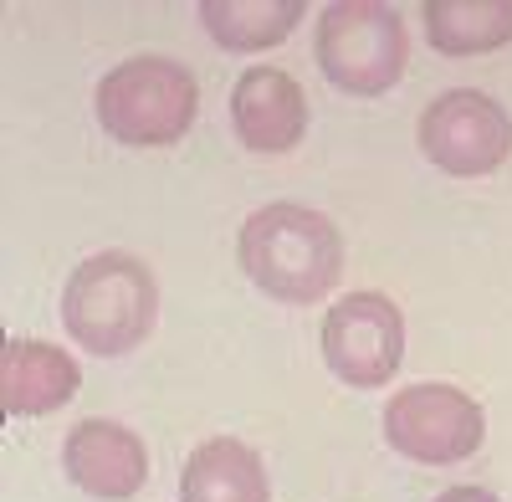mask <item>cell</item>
<instances>
[{"mask_svg":"<svg viewBox=\"0 0 512 502\" xmlns=\"http://www.w3.org/2000/svg\"><path fill=\"white\" fill-rule=\"evenodd\" d=\"M82 390V369L67 349L41 339H6L0 349V400L6 415H52Z\"/></svg>","mask_w":512,"mask_h":502,"instance_id":"10","label":"cell"},{"mask_svg":"<svg viewBox=\"0 0 512 502\" xmlns=\"http://www.w3.org/2000/svg\"><path fill=\"white\" fill-rule=\"evenodd\" d=\"M180 502H272L267 462L236 436H216L185 456Z\"/></svg>","mask_w":512,"mask_h":502,"instance_id":"11","label":"cell"},{"mask_svg":"<svg viewBox=\"0 0 512 502\" xmlns=\"http://www.w3.org/2000/svg\"><path fill=\"white\" fill-rule=\"evenodd\" d=\"M436 502H502V497L487 492V487H451V492H441Z\"/></svg>","mask_w":512,"mask_h":502,"instance_id":"14","label":"cell"},{"mask_svg":"<svg viewBox=\"0 0 512 502\" xmlns=\"http://www.w3.org/2000/svg\"><path fill=\"white\" fill-rule=\"evenodd\" d=\"M313 57L323 77L349 98H384L410 67L405 16L384 0H333L318 11Z\"/></svg>","mask_w":512,"mask_h":502,"instance_id":"4","label":"cell"},{"mask_svg":"<svg viewBox=\"0 0 512 502\" xmlns=\"http://www.w3.org/2000/svg\"><path fill=\"white\" fill-rule=\"evenodd\" d=\"M405 359V313L384 292H349L323 318V364L338 385L379 390L400 374Z\"/></svg>","mask_w":512,"mask_h":502,"instance_id":"7","label":"cell"},{"mask_svg":"<svg viewBox=\"0 0 512 502\" xmlns=\"http://www.w3.org/2000/svg\"><path fill=\"white\" fill-rule=\"evenodd\" d=\"M384 446L400 451L415 467H461L472 462L487 441V415L482 405L441 380L425 385H400L384 400Z\"/></svg>","mask_w":512,"mask_h":502,"instance_id":"5","label":"cell"},{"mask_svg":"<svg viewBox=\"0 0 512 502\" xmlns=\"http://www.w3.org/2000/svg\"><path fill=\"white\" fill-rule=\"evenodd\" d=\"M159 323V282L134 251H93L62 287V328L98 359L134 354Z\"/></svg>","mask_w":512,"mask_h":502,"instance_id":"2","label":"cell"},{"mask_svg":"<svg viewBox=\"0 0 512 502\" xmlns=\"http://www.w3.org/2000/svg\"><path fill=\"white\" fill-rule=\"evenodd\" d=\"M62 472L77 492H88L98 502H128L149 482V446L123 421L88 415L62 441Z\"/></svg>","mask_w":512,"mask_h":502,"instance_id":"8","label":"cell"},{"mask_svg":"<svg viewBox=\"0 0 512 502\" xmlns=\"http://www.w3.org/2000/svg\"><path fill=\"white\" fill-rule=\"evenodd\" d=\"M236 257L267 298L287 308H313L344 277V236L313 205L272 200L246 216L236 236Z\"/></svg>","mask_w":512,"mask_h":502,"instance_id":"1","label":"cell"},{"mask_svg":"<svg viewBox=\"0 0 512 502\" xmlns=\"http://www.w3.org/2000/svg\"><path fill=\"white\" fill-rule=\"evenodd\" d=\"M93 108L108 139L128 149H164L195 129L200 82L175 57H128L113 72H103Z\"/></svg>","mask_w":512,"mask_h":502,"instance_id":"3","label":"cell"},{"mask_svg":"<svg viewBox=\"0 0 512 502\" xmlns=\"http://www.w3.org/2000/svg\"><path fill=\"white\" fill-rule=\"evenodd\" d=\"M303 16V0H200V21L226 52H267L287 41Z\"/></svg>","mask_w":512,"mask_h":502,"instance_id":"13","label":"cell"},{"mask_svg":"<svg viewBox=\"0 0 512 502\" xmlns=\"http://www.w3.org/2000/svg\"><path fill=\"white\" fill-rule=\"evenodd\" d=\"M420 16L441 57H482L512 41V0H425Z\"/></svg>","mask_w":512,"mask_h":502,"instance_id":"12","label":"cell"},{"mask_svg":"<svg viewBox=\"0 0 512 502\" xmlns=\"http://www.w3.org/2000/svg\"><path fill=\"white\" fill-rule=\"evenodd\" d=\"M420 154L451 180H482L512 154V113L482 88H451L425 103L415 123Z\"/></svg>","mask_w":512,"mask_h":502,"instance_id":"6","label":"cell"},{"mask_svg":"<svg viewBox=\"0 0 512 502\" xmlns=\"http://www.w3.org/2000/svg\"><path fill=\"white\" fill-rule=\"evenodd\" d=\"M231 129L251 154H292L308 134V98L282 67H246L231 93Z\"/></svg>","mask_w":512,"mask_h":502,"instance_id":"9","label":"cell"}]
</instances>
